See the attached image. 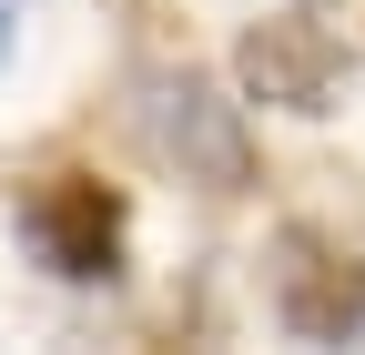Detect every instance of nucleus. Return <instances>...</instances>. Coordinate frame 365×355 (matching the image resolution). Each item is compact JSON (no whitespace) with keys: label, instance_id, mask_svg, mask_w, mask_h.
<instances>
[{"label":"nucleus","instance_id":"nucleus-1","mask_svg":"<svg viewBox=\"0 0 365 355\" xmlns=\"http://www.w3.org/2000/svg\"><path fill=\"white\" fill-rule=\"evenodd\" d=\"M132 132H143V153L163 173L203 193H244L254 183V132H244V102H223L193 61H163L132 81Z\"/></svg>","mask_w":365,"mask_h":355},{"label":"nucleus","instance_id":"nucleus-2","mask_svg":"<svg viewBox=\"0 0 365 355\" xmlns=\"http://www.w3.org/2000/svg\"><path fill=\"white\" fill-rule=\"evenodd\" d=\"M122 193L102 183V173H41V183L21 193V244L41 254V274L61 284H112L122 274Z\"/></svg>","mask_w":365,"mask_h":355},{"label":"nucleus","instance_id":"nucleus-3","mask_svg":"<svg viewBox=\"0 0 365 355\" xmlns=\"http://www.w3.org/2000/svg\"><path fill=\"white\" fill-rule=\"evenodd\" d=\"M274 315L304 345L365 335V254L335 244V234H314V224H284L274 234Z\"/></svg>","mask_w":365,"mask_h":355},{"label":"nucleus","instance_id":"nucleus-4","mask_svg":"<svg viewBox=\"0 0 365 355\" xmlns=\"http://www.w3.org/2000/svg\"><path fill=\"white\" fill-rule=\"evenodd\" d=\"M244 92L254 102H274V112H335V81H345V51H335V31L325 21H304V11H284V21H264V31H244Z\"/></svg>","mask_w":365,"mask_h":355},{"label":"nucleus","instance_id":"nucleus-5","mask_svg":"<svg viewBox=\"0 0 365 355\" xmlns=\"http://www.w3.org/2000/svg\"><path fill=\"white\" fill-rule=\"evenodd\" d=\"M11 41H21V0H0V61H11Z\"/></svg>","mask_w":365,"mask_h":355}]
</instances>
